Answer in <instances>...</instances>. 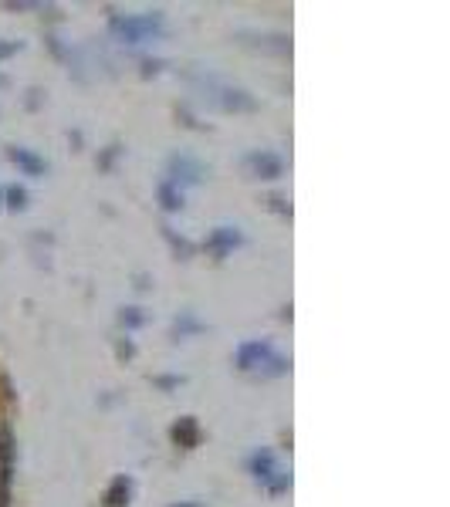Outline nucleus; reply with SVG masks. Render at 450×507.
<instances>
[{"mask_svg":"<svg viewBox=\"0 0 450 507\" xmlns=\"http://www.w3.org/2000/svg\"><path fill=\"white\" fill-rule=\"evenodd\" d=\"M108 31L122 45H142V41H153L163 31V14H129V17L112 14L108 17Z\"/></svg>","mask_w":450,"mask_h":507,"instance_id":"f257e3e1","label":"nucleus"},{"mask_svg":"<svg viewBox=\"0 0 450 507\" xmlns=\"http://www.w3.org/2000/svg\"><path fill=\"white\" fill-rule=\"evenodd\" d=\"M14 430L7 420H0V507H11V481H14Z\"/></svg>","mask_w":450,"mask_h":507,"instance_id":"f03ea898","label":"nucleus"},{"mask_svg":"<svg viewBox=\"0 0 450 507\" xmlns=\"http://www.w3.org/2000/svg\"><path fill=\"white\" fill-rule=\"evenodd\" d=\"M207 177V169H203L200 159H193L187 153H177L169 156V163H166V179L173 183V187H183V183H200Z\"/></svg>","mask_w":450,"mask_h":507,"instance_id":"7ed1b4c3","label":"nucleus"},{"mask_svg":"<svg viewBox=\"0 0 450 507\" xmlns=\"http://www.w3.org/2000/svg\"><path fill=\"white\" fill-rule=\"evenodd\" d=\"M248 166V173L254 179H278L284 173V159L278 153H268V149H258V153H251L244 159Z\"/></svg>","mask_w":450,"mask_h":507,"instance_id":"20e7f679","label":"nucleus"},{"mask_svg":"<svg viewBox=\"0 0 450 507\" xmlns=\"http://www.w3.org/2000/svg\"><path fill=\"white\" fill-rule=\"evenodd\" d=\"M240 244H244V234H240L237 227H217V230L207 237L203 248H207V254H210L213 260H224L227 254L234 248H240Z\"/></svg>","mask_w":450,"mask_h":507,"instance_id":"39448f33","label":"nucleus"},{"mask_svg":"<svg viewBox=\"0 0 450 507\" xmlns=\"http://www.w3.org/2000/svg\"><path fill=\"white\" fill-rule=\"evenodd\" d=\"M271 345L268 342H261V339H254V342H244L240 349H237V355H234V362H237V369L240 372H258L268 359H271Z\"/></svg>","mask_w":450,"mask_h":507,"instance_id":"423d86ee","label":"nucleus"},{"mask_svg":"<svg viewBox=\"0 0 450 507\" xmlns=\"http://www.w3.org/2000/svg\"><path fill=\"white\" fill-rule=\"evenodd\" d=\"M7 159H11L17 169H21L24 177H45L47 173V163L41 159L37 153H31V149H24V146H7Z\"/></svg>","mask_w":450,"mask_h":507,"instance_id":"0eeeda50","label":"nucleus"},{"mask_svg":"<svg viewBox=\"0 0 450 507\" xmlns=\"http://www.w3.org/2000/svg\"><path fill=\"white\" fill-rule=\"evenodd\" d=\"M169 437H173V443L179 450H193L200 443V426H197L193 416H179L177 423H173V430H169Z\"/></svg>","mask_w":450,"mask_h":507,"instance_id":"6e6552de","label":"nucleus"},{"mask_svg":"<svg viewBox=\"0 0 450 507\" xmlns=\"http://www.w3.org/2000/svg\"><path fill=\"white\" fill-rule=\"evenodd\" d=\"M129 497H132V481L126 473H118V477H112V484H108L106 497H102V507H129Z\"/></svg>","mask_w":450,"mask_h":507,"instance_id":"1a4fd4ad","label":"nucleus"},{"mask_svg":"<svg viewBox=\"0 0 450 507\" xmlns=\"http://www.w3.org/2000/svg\"><path fill=\"white\" fill-rule=\"evenodd\" d=\"M240 41L261 51H274V55H288L291 51V37L284 35H240Z\"/></svg>","mask_w":450,"mask_h":507,"instance_id":"9d476101","label":"nucleus"},{"mask_svg":"<svg viewBox=\"0 0 450 507\" xmlns=\"http://www.w3.org/2000/svg\"><path fill=\"white\" fill-rule=\"evenodd\" d=\"M251 473H254V481L261 484H268L274 473H278V461H274V450H258L254 457H251Z\"/></svg>","mask_w":450,"mask_h":507,"instance_id":"9b49d317","label":"nucleus"},{"mask_svg":"<svg viewBox=\"0 0 450 507\" xmlns=\"http://www.w3.org/2000/svg\"><path fill=\"white\" fill-rule=\"evenodd\" d=\"M217 102H220L224 112H254V108H258V102H254L248 92H237V88H224Z\"/></svg>","mask_w":450,"mask_h":507,"instance_id":"f8f14e48","label":"nucleus"},{"mask_svg":"<svg viewBox=\"0 0 450 507\" xmlns=\"http://www.w3.org/2000/svg\"><path fill=\"white\" fill-rule=\"evenodd\" d=\"M159 203H163V210H166V213L183 210V189L173 187L169 179H163V183H159Z\"/></svg>","mask_w":450,"mask_h":507,"instance_id":"ddd939ff","label":"nucleus"},{"mask_svg":"<svg viewBox=\"0 0 450 507\" xmlns=\"http://www.w3.org/2000/svg\"><path fill=\"white\" fill-rule=\"evenodd\" d=\"M4 200H7V210L11 213H24L27 210V189L17 187V183H11V187L4 189Z\"/></svg>","mask_w":450,"mask_h":507,"instance_id":"4468645a","label":"nucleus"},{"mask_svg":"<svg viewBox=\"0 0 450 507\" xmlns=\"http://www.w3.org/2000/svg\"><path fill=\"white\" fill-rule=\"evenodd\" d=\"M193 331H203V321H197L189 311H183L177 321H173V339H187V335H193Z\"/></svg>","mask_w":450,"mask_h":507,"instance_id":"2eb2a0df","label":"nucleus"},{"mask_svg":"<svg viewBox=\"0 0 450 507\" xmlns=\"http://www.w3.org/2000/svg\"><path fill=\"white\" fill-rule=\"evenodd\" d=\"M163 237L169 240V248H173V254H177L179 260L193 258V244H189V240H183V237H177V230H173V227H163Z\"/></svg>","mask_w":450,"mask_h":507,"instance_id":"dca6fc26","label":"nucleus"},{"mask_svg":"<svg viewBox=\"0 0 450 507\" xmlns=\"http://www.w3.org/2000/svg\"><path fill=\"white\" fill-rule=\"evenodd\" d=\"M146 319H149V315H146L142 308H122V311H118L122 329H139V325H146Z\"/></svg>","mask_w":450,"mask_h":507,"instance_id":"f3484780","label":"nucleus"},{"mask_svg":"<svg viewBox=\"0 0 450 507\" xmlns=\"http://www.w3.org/2000/svg\"><path fill=\"white\" fill-rule=\"evenodd\" d=\"M288 369H291V362H288V359H278V355H271V359H268V362H264V366H261L258 372H261L264 379H271V376H284Z\"/></svg>","mask_w":450,"mask_h":507,"instance_id":"a211bd4d","label":"nucleus"},{"mask_svg":"<svg viewBox=\"0 0 450 507\" xmlns=\"http://www.w3.org/2000/svg\"><path fill=\"white\" fill-rule=\"evenodd\" d=\"M264 487H268V494H271V497L284 494V491L291 487V473H281V471H278V473H274V477H271V481H268V484H264Z\"/></svg>","mask_w":450,"mask_h":507,"instance_id":"6ab92c4d","label":"nucleus"},{"mask_svg":"<svg viewBox=\"0 0 450 507\" xmlns=\"http://www.w3.org/2000/svg\"><path fill=\"white\" fill-rule=\"evenodd\" d=\"M183 382H187L183 376H156V379H153L156 390H166V392H169V390H179Z\"/></svg>","mask_w":450,"mask_h":507,"instance_id":"aec40b11","label":"nucleus"},{"mask_svg":"<svg viewBox=\"0 0 450 507\" xmlns=\"http://www.w3.org/2000/svg\"><path fill=\"white\" fill-rule=\"evenodd\" d=\"M268 207L274 213H281V217H291V203L284 200V197H268Z\"/></svg>","mask_w":450,"mask_h":507,"instance_id":"412c9836","label":"nucleus"},{"mask_svg":"<svg viewBox=\"0 0 450 507\" xmlns=\"http://www.w3.org/2000/svg\"><path fill=\"white\" fill-rule=\"evenodd\" d=\"M116 355H118V359H132V355H136V345H132L129 339H118V342H116Z\"/></svg>","mask_w":450,"mask_h":507,"instance_id":"4be33fe9","label":"nucleus"},{"mask_svg":"<svg viewBox=\"0 0 450 507\" xmlns=\"http://www.w3.org/2000/svg\"><path fill=\"white\" fill-rule=\"evenodd\" d=\"M21 41H11V45H4V41H0V61L4 58H11V55H17V51H21Z\"/></svg>","mask_w":450,"mask_h":507,"instance_id":"5701e85b","label":"nucleus"},{"mask_svg":"<svg viewBox=\"0 0 450 507\" xmlns=\"http://www.w3.org/2000/svg\"><path fill=\"white\" fill-rule=\"evenodd\" d=\"M169 507H200L197 501H179V504H169Z\"/></svg>","mask_w":450,"mask_h":507,"instance_id":"b1692460","label":"nucleus"}]
</instances>
